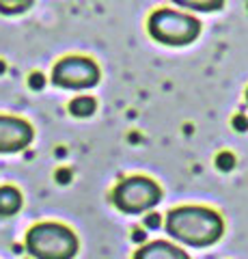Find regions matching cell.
Masks as SVG:
<instances>
[{
    "label": "cell",
    "instance_id": "1",
    "mask_svg": "<svg viewBox=\"0 0 248 259\" xmlns=\"http://www.w3.org/2000/svg\"><path fill=\"white\" fill-rule=\"evenodd\" d=\"M164 227L173 240L194 248L216 244L225 231V225H222L218 212L201 205H183L171 209L166 214Z\"/></svg>",
    "mask_w": 248,
    "mask_h": 259
},
{
    "label": "cell",
    "instance_id": "2",
    "mask_svg": "<svg viewBox=\"0 0 248 259\" xmlns=\"http://www.w3.org/2000/svg\"><path fill=\"white\" fill-rule=\"evenodd\" d=\"M26 250L35 259H74L78 238L65 225L39 223L26 233Z\"/></svg>",
    "mask_w": 248,
    "mask_h": 259
},
{
    "label": "cell",
    "instance_id": "3",
    "mask_svg": "<svg viewBox=\"0 0 248 259\" xmlns=\"http://www.w3.org/2000/svg\"><path fill=\"white\" fill-rule=\"evenodd\" d=\"M149 35L158 44L164 46H188L201 35V22L192 15L173 11V9H158L149 18Z\"/></svg>",
    "mask_w": 248,
    "mask_h": 259
},
{
    "label": "cell",
    "instance_id": "4",
    "mask_svg": "<svg viewBox=\"0 0 248 259\" xmlns=\"http://www.w3.org/2000/svg\"><path fill=\"white\" fill-rule=\"evenodd\" d=\"M162 201V190L160 186L149 180V177H127L119 182L113 190V203L119 212L123 214H142L149 212Z\"/></svg>",
    "mask_w": 248,
    "mask_h": 259
},
{
    "label": "cell",
    "instance_id": "5",
    "mask_svg": "<svg viewBox=\"0 0 248 259\" xmlns=\"http://www.w3.org/2000/svg\"><path fill=\"white\" fill-rule=\"evenodd\" d=\"M52 82L61 89H71V91L91 89L100 82V67L97 63L84 56H67L54 65Z\"/></svg>",
    "mask_w": 248,
    "mask_h": 259
},
{
    "label": "cell",
    "instance_id": "6",
    "mask_svg": "<svg viewBox=\"0 0 248 259\" xmlns=\"http://www.w3.org/2000/svg\"><path fill=\"white\" fill-rule=\"evenodd\" d=\"M33 141V127L20 117L0 115V153H15L26 149Z\"/></svg>",
    "mask_w": 248,
    "mask_h": 259
},
{
    "label": "cell",
    "instance_id": "7",
    "mask_svg": "<svg viewBox=\"0 0 248 259\" xmlns=\"http://www.w3.org/2000/svg\"><path fill=\"white\" fill-rule=\"evenodd\" d=\"M134 259H190L179 246L169 244L164 240H156L149 244L140 246L134 253Z\"/></svg>",
    "mask_w": 248,
    "mask_h": 259
},
{
    "label": "cell",
    "instance_id": "8",
    "mask_svg": "<svg viewBox=\"0 0 248 259\" xmlns=\"http://www.w3.org/2000/svg\"><path fill=\"white\" fill-rule=\"evenodd\" d=\"M22 207V194L13 186H3L0 188V216H13Z\"/></svg>",
    "mask_w": 248,
    "mask_h": 259
},
{
    "label": "cell",
    "instance_id": "9",
    "mask_svg": "<svg viewBox=\"0 0 248 259\" xmlns=\"http://www.w3.org/2000/svg\"><path fill=\"white\" fill-rule=\"evenodd\" d=\"M95 108H97L95 97H86V95H80L76 100H71V104H69V112L74 117H91Z\"/></svg>",
    "mask_w": 248,
    "mask_h": 259
},
{
    "label": "cell",
    "instance_id": "10",
    "mask_svg": "<svg viewBox=\"0 0 248 259\" xmlns=\"http://www.w3.org/2000/svg\"><path fill=\"white\" fill-rule=\"evenodd\" d=\"M179 5L181 7H194L196 11H214V9H220L222 3H181L179 0Z\"/></svg>",
    "mask_w": 248,
    "mask_h": 259
},
{
    "label": "cell",
    "instance_id": "11",
    "mask_svg": "<svg viewBox=\"0 0 248 259\" xmlns=\"http://www.w3.org/2000/svg\"><path fill=\"white\" fill-rule=\"evenodd\" d=\"M145 225H147V227H158V225H160V216H156V214L147 216V218H145Z\"/></svg>",
    "mask_w": 248,
    "mask_h": 259
},
{
    "label": "cell",
    "instance_id": "12",
    "mask_svg": "<svg viewBox=\"0 0 248 259\" xmlns=\"http://www.w3.org/2000/svg\"><path fill=\"white\" fill-rule=\"evenodd\" d=\"M246 102H248V89H246Z\"/></svg>",
    "mask_w": 248,
    "mask_h": 259
}]
</instances>
